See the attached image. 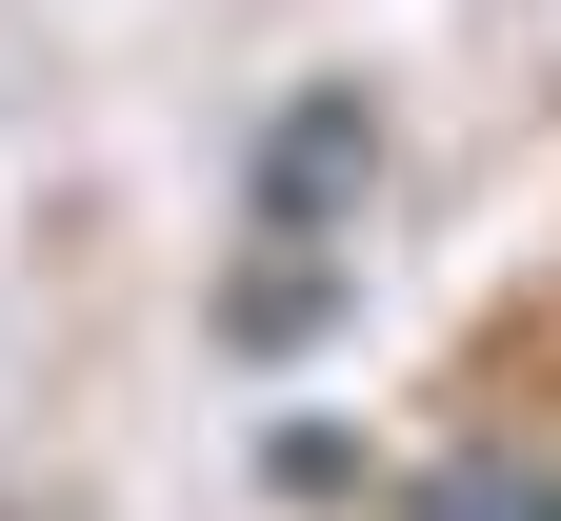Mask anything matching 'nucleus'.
Here are the masks:
<instances>
[{
	"label": "nucleus",
	"instance_id": "nucleus-1",
	"mask_svg": "<svg viewBox=\"0 0 561 521\" xmlns=\"http://www.w3.org/2000/svg\"><path fill=\"white\" fill-rule=\"evenodd\" d=\"M381 161H401V140H381V81H301V101L261 121V241L362 220V201H381Z\"/></svg>",
	"mask_w": 561,
	"mask_h": 521
},
{
	"label": "nucleus",
	"instance_id": "nucleus-2",
	"mask_svg": "<svg viewBox=\"0 0 561 521\" xmlns=\"http://www.w3.org/2000/svg\"><path fill=\"white\" fill-rule=\"evenodd\" d=\"M401 521H561V462H522V441H442Z\"/></svg>",
	"mask_w": 561,
	"mask_h": 521
}]
</instances>
